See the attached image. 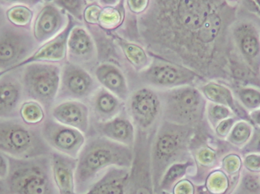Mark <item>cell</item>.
<instances>
[{"mask_svg":"<svg viewBox=\"0 0 260 194\" xmlns=\"http://www.w3.org/2000/svg\"><path fill=\"white\" fill-rule=\"evenodd\" d=\"M218 9L217 0H150L147 10L138 16L139 37L159 59L197 72L200 35Z\"/></svg>","mask_w":260,"mask_h":194,"instance_id":"6da1fadb","label":"cell"},{"mask_svg":"<svg viewBox=\"0 0 260 194\" xmlns=\"http://www.w3.org/2000/svg\"><path fill=\"white\" fill-rule=\"evenodd\" d=\"M133 160V148L101 136L90 137L77 158L76 193L86 192L111 168L130 169Z\"/></svg>","mask_w":260,"mask_h":194,"instance_id":"7a4b0ae2","label":"cell"},{"mask_svg":"<svg viewBox=\"0 0 260 194\" xmlns=\"http://www.w3.org/2000/svg\"><path fill=\"white\" fill-rule=\"evenodd\" d=\"M191 126L176 125L163 121L151 147V166L154 188L167 169L177 163L187 161Z\"/></svg>","mask_w":260,"mask_h":194,"instance_id":"3957f363","label":"cell"},{"mask_svg":"<svg viewBox=\"0 0 260 194\" xmlns=\"http://www.w3.org/2000/svg\"><path fill=\"white\" fill-rule=\"evenodd\" d=\"M157 93L161 102L164 121L192 126L202 121L206 114L207 100L200 89L192 85L162 90Z\"/></svg>","mask_w":260,"mask_h":194,"instance_id":"277c9868","label":"cell"},{"mask_svg":"<svg viewBox=\"0 0 260 194\" xmlns=\"http://www.w3.org/2000/svg\"><path fill=\"white\" fill-rule=\"evenodd\" d=\"M61 68L55 63L36 62L26 65L23 85L34 100L50 105L57 97L60 87Z\"/></svg>","mask_w":260,"mask_h":194,"instance_id":"5b68a950","label":"cell"},{"mask_svg":"<svg viewBox=\"0 0 260 194\" xmlns=\"http://www.w3.org/2000/svg\"><path fill=\"white\" fill-rule=\"evenodd\" d=\"M200 77L197 72L186 67L160 59L151 62L140 75L143 83L164 90L192 85Z\"/></svg>","mask_w":260,"mask_h":194,"instance_id":"8992f818","label":"cell"},{"mask_svg":"<svg viewBox=\"0 0 260 194\" xmlns=\"http://www.w3.org/2000/svg\"><path fill=\"white\" fill-rule=\"evenodd\" d=\"M128 100V110L135 126L147 130L161 116V102L158 93L150 88L133 92Z\"/></svg>","mask_w":260,"mask_h":194,"instance_id":"52a82bcc","label":"cell"},{"mask_svg":"<svg viewBox=\"0 0 260 194\" xmlns=\"http://www.w3.org/2000/svg\"><path fill=\"white\" fill-rule=\"evenodd\" d=\"M52 178L41 166H26L14 172L10 187L15 194H56L57 189Z\"/></svg>","mask_w":260,"mask_h":194,"instance_id":"ba28073f","label":"cell"},{"mask_svg":"<svg viewBox=\"0 0 260 194\" xmlns=\"http://www.w3.org/2000/svg\"><path fill=\"white\" fill-rule=\"evenodd\" d=\"M43 136L56 152L74 159L78 158L86 142L85 134L53 119L44 125Z\"/></svg>","mask_w":260,"mask_h":194,"instance_id":"9c48e42d","label":"cell"},{"mask_svg":"<svg viewBox=\"0 0 260 194\" xmlns=\"http://www.w3.org/2000/svg\"><path fill=\"white\" fill-rule=\"evenodd\" d=\"M232 36L238 53L246 65L254 74H260V30L253 23H237Z\"/></svg>","mask_w":260,"mask_h":194,"instance_id":"30bf717a","label":"cell"},{"mask_svg":"<svg viewBox=\"0 0 260 194\" xmlns=\"http://www.w3.org/2000/svg\"><path fill=\"white\" fill-rule=\"evenodd\" d=\"M93 77L82 67L67 64L61 69L59 92L67 100H79L91 98L97 90Z\"/></svg>","mask_w":260,"mask_h":194,"instance_id":"8fae6325","label":"cell"},{"mask_svg":"<svg viewBox=\"0 0 260 194\" xmlns=\"http://www.w3.org/2000/svg\"><path fill=\"white\" fill-rule=\"evenodd\" d=\"M73 27V21L71 18H70L68 19V23L65 28L59 34L56 35L53 39L43 44L42 46L30 56H27L15 65H12L3 71L2 74H6L17 68L25 67L29 64L36 63V62L56 63L63 60L67 53V41H68L69 34Z\"/></svg>","mask_w":260,"mask_h":194,"instance_id":"7c38bea8","label":"cell"},{"mask_svg":"<svg viewBox=\"0 0 260 194\" xmlns=\"http://www.w3.org/2000/svg\"><path fill=\"white\" fill-rule=\"evenodd\" d=\"M35 137L28 128L14 122H0V150L24 155L35 147Z\"/></svg>","mask_w":260,"mask_h":194,"instance_id":"4fadbf2b","label":"cell"},{"mask_svg":"<svg viewBox=\"0 0 260 194\" xmlns=\"http://www.w3.org/2000/svg\"><path fill=\"white\" fill-rule=\"evenodd\" d=\"M65 20L62 10L57 6H44L33 21L32 32L35 41L43 44L53 39L65 28L67 24H65Z\"/></svg>","mask_w":260,"mask_h":194,"instance_id":"5bb4252c","label":"cell"},{"mask_svg":"<svg viewBox=\"0 0 260 194\" xmlns=\"http://www.w3.org/2000/svg\"><path fill=\"white\" fill-rule=\"evenodd\" d=\"M90 110L79 100H65L52 109L53 120L66 126L76 128L86 134L89 130Z\"/></svg>","mask_w":260,"mask_h":194,"instance_id":"9a60e30c","label":"cell"},{"mask_svg":"<svg viewBox=\"0 0 260 194\" xmlns=\"http://www.w3.org/2000/svg\"><path fill=\"white\" fill-rule=\"evenodd\" d=\"M77 159L59 152L52 156L50 167L55 186L59 194H77L76 189V169Z\"/></svg>","mask_w":260,"mask_h":194,"instance_id":"2e32d148","label":"cell"},{"mask_svg":"<svg viewBox=\"0 0 260 194\" xmlns=\"http://www.w3.org/2000/svg\"><path fill=\"white\" fill-rule=\"evenodd\" d=\"M98 135L133 148L136 140L134 124L121 114L114 119L95 124Z\"/></svg>","mask_w":260,"mask_h":194,"instance_id":"e0dca14e","label":"cell"},{"mask_svg":"<svg viewBox=\"0 0 260 194\" xmlns=\"http://www.w3.org/2000/svg\"><path fill=\"white\" fill-rule=\"evenodd\" d=\"M129 179V169L112 167L82 194H126Z\"/></svg>","mask_w":260,"mask_h":194,"instance_id":"ac0fdd59","label":"cell"},{"mask_svg":"<svg viewBox=\"0 0 260 194\" xmlns=\"http://www.w3.org/2000/svg\"><path fill=\"white\" fill-rule=\"evenodd\" d=\"M94 74L98 82L107 91L122 101L129 99V87L126 77L117 67L111 64H102L96 68Z\"/></svg>","mask_w":260,"mask_h":194,"instance_id":"d6986e66","label":"cell"},{"mask_svg":"<svg viewBox=\"0 0 260 194\" xmlns=\"http://www.w3.org/2000/svg\"><path fill=\"white\" fill-rule=\"evenodd\" d=\"M91 111L98 122H105L121 114L123 110L121 99L107 91L99 88L90 98Z\"/></svg>","mask_w":260,"mask_h":194,"instance_id":"ffe728a7","label":"cell"},{"mask_svg":"<svg viewBox=\"0 0 260 194\" xmlns=\"http://www.w3.org/2000/svg\"><path fill=\"white\" fill-rule=\"evenodd\" d=\"M94 43L83 27L73 26L67 41V52L76 61H88L94 55Z\"/></svg>","mask_w":260,"mask_h":194,"instance_id":"44dd1931","label":"cell"},{"mask_svg":"<svg viewBox=\"0 0 260 194\" xmlns=\"http://www.w3.org/2000/svg\"><path fill=\"white\" fill-rule=\"evenodd\" d=\"M200 91L206 100L229 107L234 114H240L242 112V109H244L243 107L240 108L233 92L225 85L218 82H209L203 85Z\"/></svg>","mask_w":260,"mask_h":194,"instance_id":"7402d4cb","label":"cell"},{"mask_svg":"<svg viewBox=\"0 0 260 194\" xmlns=\"http://www.w3.org/2000/svg\"><path fill=\"white\" fill-rule=\"evenodd\" d=\"M25 47L22 40L15 36L0 39V66L11 67L18 63Z\"/></svg>","mask_w":260,"mask_h":194,"instance_id":"603a6c76","label":"cell"},{"mask_svg":"<svg viewBox=\"0 0 260 194\" xmlns=\"http://www.w3.org/2000/svg\"><path fill=\"white\" fill-rule=\"evenodd\" d=\"M117 41L125 57L136 69L142 71L148 68L151 62H149L148 54L142 47L120 37H117Z\"/></svg>","mask_w":260,"mask_h":194,"instance_id":"cb8c5ba5","label":"cell"},{"mask_svg":"<svg viewBox=\"0 0 260 194\" xmlns=\"http://www.w3.org/2000/svg\"><path fill=\"white\" fill-rule=\"evenodd\" d=\"M193 163L192 160L182 162V163H174L171 165L166 172L164 174L159 182L157 190H165V191H172L173 187L189 172V169L192 166Z\"/></svg>","mask_w":260,"mask_h":194,"instance_id":"d4e9b609","label":"cell"},{"mask_svg":"<svg viewBox=\"0 0 260 194\" xmlns=\"http://www.w3.org/2000/svg\"><path fill=\"white\" fill-rule=\"evenodd\" d=\"M9 22L17 27H27L34 20V12L28 6L23 4L14 5L6 12Z\"/></svg>","mask_w":260,"mask_h":194,"instance_id":"484cf974","label":"cell"},{"mask_svg":"<svg viewBox=\"0 0 260 194\" xmlns=\"http://www.w3.org/2000/svg\"><path fill=\"white\" fill-rule=\"evenodd\" d=\"M253 134V127L250 122L247 121H239L235 124L227 139L235 146H243L249 143Z\"/></svg>","mask_w":260,"mask_h":194,"instance_id":"4316f807","label":"cell"},{"mask_svg":"<svg viewBox=\"0 0 260 194\" xmlns=\"http://www.w3.org/2000/svg\"><path fill=\"white\" fill-rule=\"evenodd\" d=\"M20 97L19 87L12 82L0 83V111L13 108Z\"/></svg>","mask_w":260,"mask_h":194,"instance_id":"83f0119b","label":"cell"},{"mask_svg":"<svg viewBox=\"0 0 260 194\" xmlns=\"http://www.w3.org/2000/svg\"><path fill=\"white\" fill-rule=\"evenodd\" d=\"M236 97L244 109L253 111L260 108V91L253 87L244 86L238 88Z\"/></svg>","mask_w":260,"mask_h":194,"instance_id":"f1b7e54d","label":"cell"},{"mask_svg":"<svg viewBox=\"0 0 260 194\" xmlns=\"http://www.w3.org/2000/svg\"><path fill=\"white\" fill-rule=\"evenodd\" d=\"M123 20V14L117 8L105 7L101 12L98 24L104 30H113L122 24Z\"/></svg>","mask_w":260,"mask_h":194,"instance_id":"f546056e","label":"cell"},{"mask_svg":"<svg viewBox=\"0 0 260 194\" xmlns=\"http://www.w3.org/2000/svg\"><path fill=\"white\" fill-rule=\"evenodd\" d=\"M20 113L24 122L33 125L42 122L44 118L42 105L35 100L24 102L21 105Z\"/></svg>","mask_w":260,"mask_h":194,"instance_id":"4dcf8cb0","label":"cell"},{"mask_svg":"<svg viewBox=\"0 0 260 194\" xmlns=\"http://www.w3.org/2000/svg\"><path fill=\"white\" fill-rule=\"evenodd\" d=\"M206 114L209 123L213 127H216L219 122L224 119L233 117V111L229 107L219 104L207 102L206 108Z\"/></svg>","mask_w":260,"mask_h":194,"instance_id":"1f68e13d","label":"cell"},{"mask_svg":"<svg viewBox=\"0 0 260 194\" xmlns=\"http://www.w3.org/2000/svg\"><path fill=\"white\" fill-rule=\"evenodd\" d=\"M206 186L208 190L212 194H221L227 189V178L222 172L219 171L212 172L208 177Z\"/></svg>","mask_w":260,"mask_h":194,"instance_id":"d6a6232c","label":"cell"},{"mask_svg":"<svg viewBox=\"0 0 260 194\" xmlns=\"http://www.w3.org/2000/svg\"><path fill=\"white\" fill-rule=\"evenodd\" d=\"M55 5L67 11L69 13L77 18L82 20L83 17V0H53Z\"/></svg>","mask_w":260,"mask_h":194,"instance_id":"836d02e7","label":"cell"},{"mask_svg":"<svg viewBox=\"0 0 260 194\" xmlns=\"http://www.w3.org/2000/svg\"><path fill=\"white\" fill-rule=\"evenodd\" d=\"M242 187L247 193H260V178L254 174H244L242 178Z\"/></svg>","mask_w":260,"mask_h":194,"instance_id":"e575fe53","label":"cell"},{"mask_svg":"<svg viewBox=\"0 0 260 194\" xmlns=\"http://www.w3.org/2000/svg\"><path fill=\"white\" fill-rule=\"evenodd\" d=\"M216 155L215 152L209 148H203L197 154V160L199 164L203 166H210L215 163Z\"/></svg>","mask_w":260,"mask_h":194,"instance_id":"d590c367","label":"cell"},{"mask_svg":"<svg viewBox=\"0 0 260 194\" xmlns=\"http://www.w3.org/2000/svg\"><path fill=\"white\" fill-rule=\"evenodd\" d=\"M102 9L98 5H91L85 8L83 12V18L90 24H99V17Z\"/></svg>","mask_w":260,"mask_h":194,"instance_id":"8d00e7d4","label":"cell"},{"mask_svg":"<svg viewBox=\"0 0 260 194\" xmlns=\"http://www.w3.org/2000/svg\"><path fill=\"white\" fill-rule=\"evenodd\" d=\"M235 123H236V119L234 116L221 121L215 127V132L217 135L221 138L227 137Z\"/></svg>","mask_w":260,"mask_h":194,"instance_id":"74e56055","label":"cell"},{"mask_svg":"<svg viewBox=\"0 0 260 194\" xmlns=\"http://www.w3.org/2000/svg\"><path fill=\"white\" fill-rule=\"evenodd\" d=\"M171 193L172 194H194L195 187L189 180L182 179L174 185Z\"/></svg>","mask_w":260,"mask_h":194,"instance_id":"f35d334b","label":"cell"},{"mask_svg":"<svg viewBox=\"0 0 260 194\" xmlns=\"http://www.w3.org/2000/svg\"><path fill=\"white\" fill-rule=\"evenodd\" d=\"M128 8L132 13L140 15L143 14L149 6L150 0H126Z\"/></svg>","mask_w":260,"mask_h":194,"instance_id":"ab89813d","label":"cell"},{"mask_svg":"<svg viewBox=\"0 0 260 194\" xmlns=\"http://www.w3.org/2000/svg\"><path fill=\"white\" fill-rule=\"evenodd\" d=\"M244 166L251 172H260V155L250 154L247 156L244 160Z\"/></svg>","mask_w":260,"mask_h":194,"instance_id":"60d3db41","label":"cell"},{"mask_svg":"<svg viewBox=\"0 0 260 194\" xmlns=\"http://www.w3.org/2000/svg\"><path fill=\"white\" fill-rule=\"evenodd\" d=\"M240 164H241V162L238 157L230 156V157H226L224 159V162H223V167L227 172L233 173L239 169Z\"/></svg>","mask_w":260,"mask_h":194,"instance_id":"b9f144b4","label":"cell"},{"mask_svg":"<svg viewBox=\"0 0 260 194\" xmlns=\"http://www.w3.org/2000/svg\"><path fill=\"white\" fill-rule=\"evenodd\" d=\"M250 140H251L247 143L249 150H255L256 152H260V129L254 134H253Z\"/></svg>","mask_w":260,"mask_h":194,"instance_id":"7bdbcfd3","label":"cell"},{"mask_svg":"<svg viewBox=\"0 0 260 194\" xmlns=\"http://www.w3.org/2000/svg\"><path fill=\"white\" fill-rule=\"evenodd\" d=\"M9 172V164L6 157L0 152V178H5Z\"/></svg>","mask_w":260,"mask_h":194,"instance_id":"ee69618b","label":"cell"},{"mask_svg":"<svg viewBox=\"0 0 260 194\" xmlns=\"http://www.w3.org/2000/svg\"><path fill=\"white\" fill-rule=\"evenodd\" d=\"M6 3H13V4H23L26 6H35L43 3V0H2Z\"/></svg>","mask_w":260,"mask_h":194,"instance_id":"f6af8a7d","label":"cell"},{"mask_svg":"<svg viewBox=\"0 0 260 194\" xmlns=\"http://www.w3.org/2000/svg\"><path fill=\"white\" fill-rule=\"evenodd\" d=\"M250 120L253 121L255 125H257L260 128V108L250 111Z\"/></svg>","mask_w":260,"mask_h":194,"instance_id":"bcb514c9","label":"cell"},{"mask_svg":"<svg viewBox=\"0 0 260 194\" xmlns=\"http://www.w3.org/2000/svg\"><path fill=\"white\" fill-rule=\"evenodd\" d=\"M102 6L105 7H115L118 4L119 0H99Z\"/></svg>","mask_w":260,"mask_h":194,"instance_id":"7dc6e473","label":"cell"},{"mask_svg":"<svg viewBox=\"0 0 260 194\" xmlns=\"http://www.w3.org/2000/svg\"><path fill=\"white\" fill-rule=\"evenodd\" d=\"M194 194H212L208 190L206 185H198L195 187Z\"/></svg>","mask_w":260,"mask_h":194,"instance_id":"c3c4849f","label":"cell"},{"mask_svg":"<svg viewBox=\"0 0 260 194\" xmlns=\"http://www.w3.org/2000/svg\"><path fill=\"white\" fill-rule=\"evenodd\" d=\"M156 194H172V193H170V192L168 191H165V190H156Z\"/></svg>","mask_w":260,"mask_h":194,"instance_id":"681fc988","label":"cell"},{"mask_svg":"<svg viewBox=\"0 0 260 194\" xmlns=\"http://www.w3.org/2000/svg\"><path fill=\"white\" fill-rule=\"evenodd\" d=\"M3 190H4V187H3V184H2V181H0V193H3Z\"/></svg>","mask_w":260,"mask_h":194,"instance_id":"f907efd6","label":"cell"},{"mask_svg":"<svg viewBox=\"0 0 260 194\" xmlns=\"http://www.w3.org/2000/svg\"><path fill=\"white\" fill-rule=\"evenodd\" d=\"M88 2H93L94 0H88Z\"/></svg>","mask_w":260,"mask_h":194,"instance_id":"816d5d0a","label":"cell"},{"mask_svg":"<svg viewBox=\"0 0 260 194\" xmlns=\"http://www.w3.org/2000/svg\"></svg>","mask_w":260,"mask_h":194,"instance_id":"f5cc1de1","label":"cell"}]
</instances>
